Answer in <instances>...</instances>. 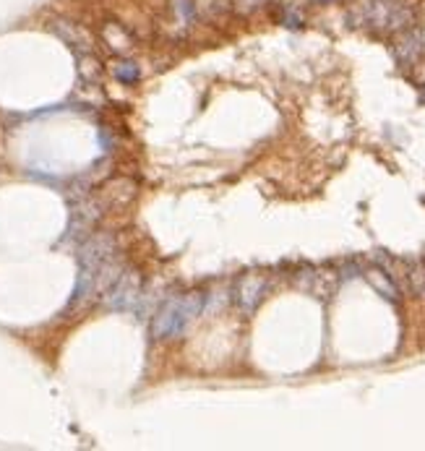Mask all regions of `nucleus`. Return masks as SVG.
I'll return each instance as SVG.
<instances>
[{"mask_svg": "<svg viewBox=\"0 0 425 451\" xmlns=\"http://www.w3.org/2000/svg\"><path fill=\"white\" fill-rule=\"evenodd\" d=\"M204 303H207L204 293H186L178 297H170L154 316V324H151L154 337L157 339H180L186 326L204 311Z\"/></svg>", "mask_w": 425, "mask_h": 451, "instance_id": "1", "label": "nucleus"}, {"mask_svg": "<svg viewBox=\"0 0 425 451\" xmlns=\"http://www.w3.org/2000/svg\"><path fill=\"white\" fill-rule=\"evenodd\" d=\"M355 21L376 31H405L412 27L415 13L402 0H368L357 8Z\"/></svg>", "mask_w": 425, "mask_h": 451, "instance_id": "2", "label": "nucleus"}, {"mask_svg": "<svg viewBox=\"0 0 425 451\" xmlns=\"http://www.w3.org/2000/svg\"><path fill=\"white\" fill-rule=\"evenodd\" d=\"M144 297L141 274L133 269H123V274L107 287L105 305L110 311H139V300Z\"/></svg>", "mask_w": 425, "mask_h": 451, "instance_id": "3", "label": "nucleus"}, {"mask_svg": "<svg viewBox=\"0 0 425 451\" xmlns=\"http://www.w3.org/2000/svg\"><path fill=\"white\" fill-rule=\"evenodd\" d=\"M269 293V279L264 274H246L240 276V282L235 285V293H232V297H235L237 308L243 311V313H253L258 305H261V300L267 297Z\"/></svg>", "mask_w": 425, "mask_h": 451, "instance_id": "4", "label": "nucleus"}, {"mask_svg": "<svg viewBox=\"0 0 425 451\" xmlns=\"http://www.w3.org/2000/svg\"><path fill=\"white\" fill-rule=\"evenodd\" d=\"M425 52V34L415 27H410V29L399 31V37L394 40V58L399 66H405V68H412L420 63Z\"/></svg>", "mask_w": 425, "mask_h": 451, "instance_id": "5", "label": "nucleus"}, {"mask_svg": "<svg viewBox=\"0 0 425 451\" xmlns=\"http://www.w3.org/2000/svg\"><path fill=\"white\" fill-rule=\"evenodd\" d=\"M115 237L112 235H94L87 240V246L81 248V266H99L110 261V258H115Z\"/></svg>", "mask_w": 425, "mask_h": 451, "instance_id": "6", "label": "nucleus"}, {"mask_svg": "<svg viewBox=\"0 0 425 451\" xmlns=\"http://www.w3.org/2000/svg\"><path fill=\"white\" fill-rule=\"evenodd\" d=\"M50 29L55 31L60 40L66 42V45H70L73 50L91 52V47H94V37H91L89 31L84 29L81 24H73V21H66V19H55Z\"/></svg>", "mask_w": 425, "mask_h": 451, "instance_id": "7", "label": "nucleus"}, {"mask_svg": "<svg viewBox=\"0 0 425 451\" xmlns=\"http://www.w3.org/2000/svg\"><path fill=\"white\" fill-rule=\"evenodd\" d=\"M102 40H105V45H107L110 50H115V52H131V47H133V40H131V34L120 24H105V29H102Z\"/></svg>", "mask_w": 425, "mask_h": 451, "instance_id": "8", "label": "nucleus"}, {"mask_svg": "<svg viewBox=\"0 0 425 451\" xmlns=\"http://www.w3.org/2000/svg\"><path fill=\"white\" fill-rule=\"evenodd\" d=\"M366 279L371 282V287H373L376 293L384 295L386 300H399V287H396V282L386 274L384 269H368Z\"/></svg>", "mask_w": 425, "mask_h": 451, "instance_id": "9", "label": "nucleus"}, {"mask_svg": "<svg viewBox=\"0 0 425 451\" xmlns=\"http://www.w3.org/2000/svg\"><path fill=\"white\" fill-rule=\"evenodd\" d=\"M136 196V183L133 180H115V183H110L107 186V201L110 204H118V206H123V204H128L131 198Z\"/></svg>", "mask_w": 425, "mask_h": 451, "instance_id": "10", "label": "nucleus"}, {"mask_svg": "<svg viewBox=\"0 0 425 451\" xmlns=\"http://www.w3.org/2000/svg\"><path fill=\"white\" fill-rule=\"evenodd\" d=\"M407 282L412 287V293L425 297V264L423 261H412L407 266Z\"/></svg>", "mask_w": 425, "mask_h": 451, "instance_id": "11", "label": "nucleus"}, {"mask_svg": "<svg viewBox=\"0 0 425 451\" xmlns=\"http://www.w3.org/2000/svg\"><path fill=\"white\" fill-rule=\"evenodd\" d=\"M112 73H115V79L123 81V84H136V81L141 79L139 63H133V60H123V63H115Z\"/></svg>", "mask_w": 425, "mask_h": 451, "instance_id": "12", "label": "nucleus"}, {"mask_svg": "<svg viewBox=\"0 0 425 451\" xmlns=\"http://www.w3.org/2000/svg\"><path fill=\"white\" fill-rule=\"evenodd\" d=\"M81 76H84V79L87 81H97L99 79V63L94 58H91V55H87V52H84V58H81Z\"/></svg>", "mask_w": 425, "mask_h": 451, "instance_id": "13", "label": "nucleus"}, {"mask_svg": "<svg viewBox=\"0 0 425 451\" xmlns=\"http://www.w3.org/2000/svg\"><path fill=\"white\" fill-rule=\"evenodd\" d=\"M232 3H235V8L240 10V13H253L264 0H232Z\"/></svg>", "mask_w": 425, "mask_h": 451, "instance_id": "14", "label": "nucleus"}, {"mask_svg": "<svg viewBox=\"0 0 425 451\" xmlns=\"http://www.w3.org/2000/svg\"><path fill=\"white\" fill-rule=\"evenodd\" d=\"M282 24H287V27H300L303 19H300V13H297V10L287 8L285 13H282Z\"/></svg>", "mask_w": 425, "mask_h": 451, "instance_id": "15", "label": "nucleus"}, {"mask_svg": "<svg viewBox=\"0 0 425 451\" xmlns=\"http://www.w3.org/2000/svg\"><path fill=\"white\" fill-rule=\"evenodd\" d=\"M415 79H417V84H420V87H425V66H420V68H417Z\"/></svg>", "mask_w": 425, "mask_h": 451, "instance_id": "16", "label": "nucleus"}, {"mask_svg": "<svg viewBox=\"0 0 425 451\" xmlns=\"http://www.w3.org/2000/svg\"><path fill=\"white\" fill-rule=\"evenodd\" d=\"M324 3H331V0H324Z\"/></svg>", "mask_w": 425, "mask_h": 451, "instance_id": "17", "label": "nucleus"}]
</instances>
